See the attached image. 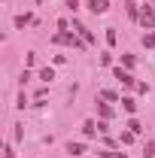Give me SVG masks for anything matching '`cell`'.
Masks as SVG:
<instances>
[{
    "mask_svg": "<svg viewBox=\"0 0 155 158\" xmlns=\"http://www.w3.org/2000/svg\"><path fill=\"white\" fill-rule=\"evenodd\" d=\"M67 152H70V155H82L85 146H82V143H67Z\"/></svg>",
    "mask_w": 155,
    "mask_h": 158,
    "instance_id": "cell-5",
    "label": "cell"
},
{
    "mask_svg": "<svg viewBox=\"0 0 155 158\" xmlns=\"http://www.w3.org/2000/svg\"><path fill=\"white\" fill-rule=\"evenodd\" d=\"M94 131H97L94 122H85V125H82V134H85V137H94Z\"/></svg>",
    "mask_w": 155,
    "mask_h": 158,
    "instance_id": "cell-6",
    "label": "cell"
},
{
    "mask_svg": "<svg viewBox=\"0 0 155 158\" xmlns=\"http://www.w3.org/2000/svg\"><path fill=\"white\" fill-rule=\"evenodd\" d=\"M27 21H31V15H27V12H24V15H15V27H24Z\"/></svg>",
    "mask_w": 155,
    "mask_h": 158,
    "instance_id": "cell-12",
    "label": "cell"
},
{
    "mask_svg": "<svg viewBox=\"0 0 155 158\" xmlns=\"http://www.w3.org/2000/svg\"><path fill=\"white\" fill-rule=\"evenodd\" d=\"M128 15H131V19H140V12H137V6H134V0H128Z\"/></svg>",
    "mask_w": 155,
    "mask_h": 158,
    "instance_id": "cell-13",
    "label": "cell"
},
{
    "mask_svg": "<svg viewBox=\"0 0 155 158\" xmlns=\"http://www.w3.org/2000/svg\"><path fill=\"white\" fill-rule=\"evenodd\" d=\"M128 131H134V134H140L143 128H140V122H137V118H131V122H128Z\"/></svg>",
    "mask_w": 155,
    "mask_h": 158,
    "instance_id": "cell-14",
    "label": "cell"
},
{
    "mask_svg": "<svg viewBox=\"0 0 155 158\" xmlns=\"http://www.w3.org/2000/svg\"><path fill=\"white\" fill-rule=\"evenodd\" d=\"M67 3H70V9H76V0H67Z\"/></svg>",
    "mask_w": 155,
    "mask_h": 158,
    "instance_id": "cell-17",
    "label": "cell"
},
{
    "mask_svg": "<svg viewBox=\"0 0 155 158\" xmlns=\"http://www.w3.org/2000/svg\"><path fill=\"white\" fill-rule=\"evenodd\" d=\"M116 79H122L125 85H134V76H131L128 70H122V67H116Z\"/></svg>",
    "mask_w": 155,
    "mask_h": 158,
    "instance_id": "cell-3",
    "label": "cell"
},
{
    "mask_svg": "<svg viewBox=\"0 0 155 158\" xmlns=\"http://www.w3.org/2000/svg\"><path fill=\"white\" fill-rule=\"evenodd\" d=\"M3 158H15V155H12V149H9V146H6V152H3Z\"/></svg>",
    "mask_w": 155,
    "mask_h": 158,
    "instance_id": "cell-16",
    "label": "cell"
},
{
    "mask_svg": "<svg viewBox=\"0 0 155 158\" xmlns=\"http://www.w3.org/2000/svg\"><path fill=\"white\" fill-rule=\"evenodd\" d=\"M100 158H125V152H110V149H103V152H97Z\"/></svg>",
    "mask_w": 155,
    "mask_h": 158,
    "instance_id": "cell-11",
    "label": "cell"
},
{
    "mask_svg": "<svg viewBox=\"0 0 155 158\" xmlns=\"http://www.w3.org/2000/svg\"><path fill=\"white\" fill-rule=\"evenodd\" d=\"M140 24H143V27H152V31H155V12L149 9V3H146V6H143V12H140Z\"/></svg>",
    "mask_w": 155,
    "mask_h": 158,
    "instance_id": "cell-1",
    "label": "cell"
},
{
    "mask_svg": "<svg viewBox=\"0 0 155 158\" xmlns=\"http://www.w3.org/2000/svg\"><path fill=\"white\" fill-rule=\"evenodd\" d=\"M143 46H146V49H155V31H149V34L143 37Z\"/></svg>",
    "mask_w": 155,
    "mask_h": 158,
    "instance_id": "cell-9",
    "label": "cell"
},
{
    "mask_svg": "<svg viewBox=\"0 0 155 158\" xmlns=\"http://www.w3.org/2000/svg\"><path fill=\"white\" fill-rule=\"evenodd\" d=\"M40 79H43V82H52V79H55V70H52V67H46V70L40 73Z\"/></svg>",
    "mask_w": 155,
    "mask_h": 158,
    "instance_id": "cell-10",
    "label": "cell"
},
{
    "mask_svg": "<svg viewBox=\"0 0 155 158\" xmlns=\"http://www.w3.org/2000/svg\"><path fill=\"white\" fill-rule=\"evenodd\" d=\"M73 27H76V31H79V37L85 40V43H91V34H88V31H85V27H82L79 21H73Z\"/></svg>",
    "mask_w": 155,
    "mask_h": 158,
    "instance_id": "cell-7",
    "label": "cell"
},
{
    "mask_svg": "<svg viewBox=\"0 0 155 158\" xmlns=\"http://www.w3.org/2000/svg\"><path fill=\"white\" fill-rule=\"evenodd\" d=\"M55 43H64V46H79L76 37H70V34H58V37H55Z\"/></svg>",
    "mask_w": 155,
    "mask_h": 158,
    "instance_id": "cell-4",
    "label": "cell"
},
{
    "mask_svg": "<svg viewBox=\"0 0 155 158\" xmlns=\"http://www.w3.org/2000/svg\"><path fill=\"white\" fill-rule=\"evenodd\" d=\"M122 106H125V113H134V110H137L134 98H122Z\"/></svg>",
    "mask_w": 155,
    "mask_h": 158,
    "instance_id": "cell-8",
    "label": "cell"
},
{
    "mask_svg": "<svg viewBox=\"0 0 155 158\" xmlns=\"http://www.w3.org/2000/svg\"><path fill=\"white\" fill-rule=\"evenodd\" d=\"M97 110H100V116H103V118H110V116H113V110H110V106H107V103H100V106H97Z\"/></svg>",
    "mask_w": 155,
    "mask_h": 158,
    "instance_id": "cell-15",
    "label": "cell"
},
{
    "mask_svg": "<svg viewBox=\"0 0 155 158\" xmlns=\"http://www.w3.org/2000/svg\"><path fill=\"white\" fill-rule=\"evenodd\" d=\"M88 9H91L94 15H100V12L110 9V0H88Z\"/></svg>",
    "mask_w": 155,
    "mask_h": 158,
    "instance_id": "cell-2",
    "label": "cell"
}]
</instances>
